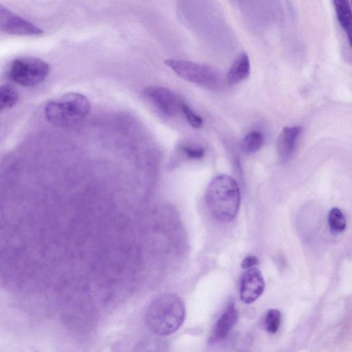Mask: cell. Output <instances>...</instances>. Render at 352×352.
Wrapping results in <instances>:
<instances>
[{
  "label": "cell",
  "instance_id": "ffe728a7",
  "mask_svg": "<svg viewBox=\"0 0 352 352\" xmlns=\"http://www.w3.org/2000/svg\"><path fill=\"white\" fill-rule=\"evenodd\" d=\"M351 5H352V0H351Z\"/></svg>",
  "mask_w": 352,
  "mask_h": 352
},
{
  "label": "cell",
  "instance_id": "7a4b0ae2",
  "mask_svg": "<svg viewBox=\"0 0 352 352\" xmlns=\"http://www.w3.org/2000/svg\"><path fill=\"white\" fill-rule=\"evenodd\" d=\"M207 208L218 221L228 223L236 216L241 201L237 182L228 175H219L207 186L205 195Z\"/></svg>",
  "mask_w": 352,
  "mask_h": 352
},
{
  "label": "cell",
  "instance_id": "3957f363",
  "mask_svg": "<svg viewBox=\"0 0 352 352\" xmlns=\"http://www.w3.org/2000/svg\"><path fill=\"white\" fill-rule=\"evenodd\" d=\"M88 98L80 93L69 92L47 102L45 116L52 124L61 127L81 121L89 113Z\"/></svg>",
  "mask_w": 352,
  "mask_h": 352
},
{
  "label": "cell",
  "instance_id": "5bb4252c",
  "mask_svg": "<svg viewBox=\"0 0 352 352\" xmlns=\"http://www.w3.org/2000/svg\"><path fill=\"white\" fill-rule=\"evenodd\" d=\"M263 141L264 138L261 132H249L241 140V149L245 154L254 153L261 148Z\"/></svg>",
  "mask_w": 352,
  "mask_h": 352
},
{
  "label": "cell",
  "instance_id": "d6986e66",
  "mask_svg": "<svg viewBox=\"0 0 352 352\" xmlns=\"http://www.w3.org/2000/svg\"><path fill=\"white\" fill-rule=\"evenodd\" d=\"M258 259L255 256H248L243 258L241 262V267L243 269H248L258 264Z\"/></svg>",
  "mask_w": 352,
  "mask_h": 352
},
{
  "label": "cell",
  "instance_id": "8992f818",
  "mask_svg": "<svg viewBox=\"0 0 352 352\" xmlns=\"http://www.w3.org/2000/svg\"><path fill=\"white\" fill-rule=\"evenodd\" d=\"M142 94L146 100L165 116L174 117L181 111L183 102L165 87L149 86L143 90Z\"/></svg>",
  "mask_w": 352,
  "mask_h": 352
},
{
  "label": "cell",
  "instance_id": "30bf717a",
  "mask_svg": "<svg viewBox=\"0 0 352 352\" xmlns=\"http://www.w3.org/2000/svg\"><path fill=\"white\" fill-rule=\"evenodd\" d=\"M301 131L299 126H286L281 131L276 148L278 161L281 164H285L291 159Z\"/></svg>",
  "mask_w": 352,
  "mask_h": 352
},
{
  "label": "cell",
  "instance_id": "7c38bea8",
  "mask_svg": "<svg viewBox=\"0 0 352 352\" xmlns=\"http://www.w3.org/2000/svg\"><path fill=\"white\" fill-rule=\"evenodd\" d=\"M338 21L352 47V11L349 0H333Z\"/></svg>",
  "mask_w": 352,
  "mask_h": 352
},
{
  "label": "cell",
  "instance_id": "52a82bcc",
  "mask_svg": "<svg viewBox=\"0 0 352 352\" xmlns=\"http://www.w3.org/2000/svg\"><path fill=\"white\" fill-rule=\"evenodd\" d=\"M265 280L261 272L256 267L246 269L243 273L239 285V295L242 302L250 304L263 293Z\"/></svg>",
  "mask_w": 352,
  "mask_h": 352
},
{
  "label": "cell",
  "instance_id": "5b68a950",
  "mask_svg": "<svg viewBox=\"0 0 352 352\" xmlns=\"http://www.w3.org/2000/svg\"><path fill=\"white\" fill-rule=\"evenodd\" d=\"M50 65L44 60L30 56L14 59L9 68L10 79L21 86L31 87L43 82L50 72Z\"/></svg>",
  "mask_w": 352,
  "mask_h": 352
},
{
  "label": "cell",
  "instance_id": "ac0fdd59",
  "mask_svg": "<svg viewBox=\"0 0 352 352\" xmlns=\"http://www.w3.org/2000/svg\"><path fill=\"white\" fill-rule=\"evenodd\" d=\"M181 112L184 115L188 123L194 128H201L203 124L202 118L197 115L186 104L182 102Z\"/></svg>",
  "mask_w": 352,
  "mask_h": 352
},
{
  "label": "cell",
  "instance_id": "e0dca14e",
  "mask_svg": "<svg viewBox=\"0 0 352 352\" xmlns=\"http://www.w3.org/2000/svg\"><path fill=\"white\" fill-rule=\"evenodd\" d=\"M280 312L276 309H269L264 318L265 329L270 333H276L280 327Z\"/></svg>",
  "mask_w": 352,
  "mask_h": 352
},
{
  "label": "cell",
  "instance_id": "9a60e30c",
  "mask_svg": "<svg viewBox=\"0 0 352 352\" xmlns=\"http://www.w3.org/2000/svg\"><path fill=\"white\" fill-rule=\"evenodd\" d=\"M328 224L333 234H338L345 230L346 226L345 217L339 208H333L329 210Z\"/></svg>",
  "mask_w": 352,
  "mask_h": 352
},
{
  "label": "cell",
  "instance_id": "9c48e42d",
  "mask_svg": "<svg viewBox=\"0 0 352 352\" xmlns=\"http://www.w3.org/2000/svg\"><path fill=\"white\" fill-rule=\"evenodd\" d=\"M239 318L238 311L233 302H230L224 311L215 322L209 338L211 344L224 340L236 324Z\"/></svg>",
  "mask_w": 352,
  "mask_h": 352
},
{
  "label": "cell",
  "instance_id": "6da1fadb",
  "mask_svg": "<svg viewBox=\"0 0 352 352\" xmlns=\"http://www.w3.org/2000/svg\"><path fill=\"white\" fill-rule=\"evenodd\" d=\"M185 316V305L180 298L166 293L158 296L150 302L144 320L151 333L166 336L173 333L182 325Z\"/></svg>",
  "mask_w": 352,
  "mask_h": 352
},
{
  "label": "cell",
  "instance_id": "8fae6325",
  "mask_svg": "<svg viewBox=\"0 0 352 352\" xmlns=\"http://www.w3.org/2000/svg\"><path fill=\"white\" fill-rule=\"evenodd\" d=\"M250 73L249 57L245 52H241L237 56L230 67L226 74V80L230 85H236L248 78Z\"/></svg>",
  "mask_w": 352,
  "mask_h": 352
},
{
  "label": "cell",
  "instance_id": "2e32d148",
  "mask_svg": "<svg viewBox=\"0 0 352 352\" xmlns=\"http://www.w3.org/2000/svg\"><path fill=\"white\" fill-rule=\"evenodd\" d=\"M19 99L16 91L8 85H1L0 88V109L1 111L14 107Z\"/></svg>",
  "mask_w": 352,
  "mask_h": 352
},
{
  "label": "cell",
  "instance_id": "ba28073f",
  "mask_svg": "<svg viewBox=\"0 0 352 352\" xmlns=\"http://www.w3.org/2000/svg\"><path fill=\"white\" fill-rule=\"evenodd\" d=\"M1 29L9 34L16 35H38L43 32L30 21L19 16L7 8L1 6Z\"/></svg>",
  "mask_w": 352,
  "mask_h": 352
},
{
  "label": "cell",
  "instance_id": "277c9868",
  "mask_svg": "<svg viewBox=\"0 0 352 352\" xmlns=\"http://www.w3.org/2000/svg\"><path fill=\"white\" fill-rule=\"evenodd\" d=\"M164 63L182 78L210 89L217 87L220 75L212 66L182 59H167Z\"/></svg>",
  "mask_w": 352,
  "mask_h": 352
},
{
  "label": "cell",
  "instance_id": "4fadbf2b",
  "mask_svg": "<svg viewBox=\"0 0 352 352\" xmlns=\"http://www.w3.org/2000/svg\"><path fill=\"white\" fill-rule=\"evenodd\" d=\"M205 155V149L201 146H187L179 145L169 162L168 167L175 168L182 161L186 160H199Z\"/></svg>",
  "mask_w": 352,
  "mask_h": 352
}]
</instances>
